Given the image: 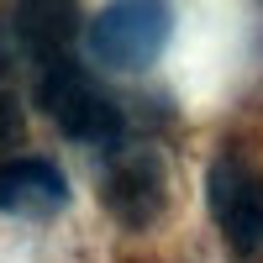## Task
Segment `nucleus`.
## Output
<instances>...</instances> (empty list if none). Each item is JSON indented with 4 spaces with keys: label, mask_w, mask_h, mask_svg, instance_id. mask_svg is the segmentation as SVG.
Here are the masks:
<instances>
[{
    "label": "nucleus",
    "mask_w": 263,
    "mask_h": 263,
    "mask_svg": "<svg viewBox=\"0 0 263 263\" xmlns=\"http://www.w3.org/2000/svg\"><path fill=\"white\" fill-rule=\"evenodd\" d=\"M100 200L126 232H147L168 205V174L153 147H116L100 168Z\"/></svg>",
    "instance_id": "obj_3"
},
{
    "label": "nucleus",
    "mask_w": 263,
    "mask_h": 263,
    "mask_svg": "<svg viewBox=\"0 0 263 263\" xmlns=\"http://www.w3.org/2000/svg\"><path fill=\"white\" fill-rule=\"evenodd\" d=\"M74 21L79 16L69 6H21L16 11V37H21L27 53H37L42 63H53V58H63V48H69Z\"/></svg>",
    "instance_id": "obj_6"
},
{
    "label": "nucleus",
    "mask_w": 263,
    "mask_h": 263,
    "mask_svg": "<svg viewBox=\"0 0 263 263\" xmlns=\"http://www.w3.org/2000/svg\"><path fill=\"white\" fill-rule=\"evenodd\" d=\"M21 142V100L11 90H0V158Z\"/></svg>",
    "instance_id": "obj_7"
},
{
    "label": "nucleus",
    "mask_w": 263,
    "mask_h": 263,
    "mask_svg": "<svg viewBox=\"0 0 263 263\" xmlns=\"http://www.w3.org/2000/svg\"><path fill=\"white\" fill-rule=\"evenodd\" d=\"M69 205V179L48 158H6L0 163V211L11 216H53Z\"/></svg>",
    "instance_id": "obj_5"
},
{
    "label": "nucleus",
    "mask_w": 263,
    "mask_h": 263,
    "mask_svg": "<svg viewBox=\"0 0 263 263\" xmlns=\"http://www.w3.org/2000/svg\"><path fill=\"white\" fill-rule=\"evenodd\" d=\"M37 105L69 142H84V147H116L121 142V105L100 90V84L79 69L74 58H53L42 63L37 74Z\"/></svg>",
    "instance_id": "obj_1"
},
{
    "label": "nucleus",
    "mask_w": 263,
    "mask_h": 263,
    "mask_svg": "<svg viewBox=\"0 0 263 263\" xmlns=\"http://www.w3.org/2000/svg\"><path fill=\"white\" fill-rule=\"evenodd\" d=\"M205 205L216 216L221 237L232 242L237 258L263 253V184L237 163V158H216L205 174Z\"/></svg>",
    "instance_id": "obj_4"
},
{
    "label": "nucleus",
    "mask_w": 263,
    "mask_h": 263,
    "mask_svg": "<svg viewBox=\"0 0 263 263\" xmlns=\"http://www.w3.org/2000/svg\"><path fill=\"white\" fill-rule=\"evenodd\" d=\"M168 32H174L168 6H158V0H121V6H105L84 37H90L95 63H105L116 74H142L158 63Z\"/></svg>",
    "instance_id": "obj_2"
}]
</instances>
